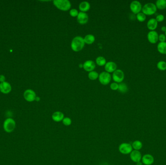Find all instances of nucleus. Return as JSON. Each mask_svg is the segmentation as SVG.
I'll return each mask as SVG.
<instances>
[{
  "label": "nucleus",
  "mask_w": 166,
  "mask_h": 165,
  "mask_svg": "<svg viewBox=\"0 0 166 165\" xmlns=\"http://www.w3.org/2000/svg\"><path fill=\"white\" fill-rule=\"evenodd\" d=\"M165 35H166V32H165Z\"/></svg>",
  "instance_id": "4c0bfd02"
},
{
  "label": "nucleus",
  "mask_w": 166,
  "mask_h": 165,
  "mask_svg": "<svg viewBox=\"0 0 166 165\" xmlns=\"http://www.w3.org/2000/svg\"><path fill=\"white\" fill-rule=\"evenodd\" d=\"M137 165H142L141 163V162H138L137 163Z\"/></svg>",
  "instance_id": "e433bc0d"
},
{
  "label": "nucleus",
  "mask_w": 166,
  "mask_h": 165,
  "mask_svg": "<svg viewBox=\"0 0 166 165\" xmlns=\"http://www.w3.org/2000/svg\"><path fill=\"white\" fill-rule=\"evenodd\" d=\"M117 66L116 63L113 62H107L104 68L105 71L107 73H113L114 71L117 70Z\"/></svg>",
  "instance_id": "4468645a"
},
{
  "label": "nucleus",
  "mask_w": 166,
  "mask_h": 165,
  "mask_svg": "<svg viewBox=\"0 0 166 165\" xmlns=\"http://www.w3.org/2000/svg\"><path fill=\"white\" fill-rule=\"evenodd\" d=\"M112 78L116 83H121L124 79V73L120 69H117L113 73Z\"/></svg>",
  "instance_id": "0eeeda50"
},
{
  "label": "nucleus",
  "mask_w": 166,
  "mask_h": 165,
  "mask_svg": "<svg viewBox=\"0 0 166 165\" xmlns=\"http://www.w3.org/2000/svg\"><path fill=\"white\" fill-rule=\"evenodd\" d=\"M53 3L54 6L61 11H68L71 7V3L68 0H54Z\"/></svg>",
  "instance_id": "f03ea898"
},
{
  "label": "nucleus",
  "mask_w": 166,
  "mask_h": 165,
  "mask_svg": "<svg viewBox=\"0 0 166 165\" xmlns=\"http://www.w3.org/2000/svg\"><path fill=\"white\" fill-rule=\"evenodd\" d=\"M16 122L11 118H8L5 120L3 124V128L4 131L7 133L12 132L16 128Z\"/></svg>",
  "instance_id": "7ed1b4c3"
},
{
  "label": "nucleus",
  "mask_w": 166,
  "mask_h": 165,
  "mask_svg": "<svg viewBox=\"0 0 166 165\" xmlns=\"http://www.w3.org/2000/svg\"><path fill=\"white\" fill-rule=\"evenodd\" d=\"M99 74L97 72L95 71H91L88 73V77L89 79L92 81H94L99 78Z\"/></svg>",
  "instance_id": "a878e982"
},
{
  "label": "nucleus",
  "mask_w": 166,
  "mask_h": 165,
  "mask_svg": "<svg viewBox=\"0 0 166 165\" xmlns=\"http://www.w3.org/2000/svg\"><path fill=\"white\" fill-rule=\"evenodd\" d=\"M119 150L122 154H128L132 152L133 148L130 144L123 143L119 146Z\"/></svg>",
  "instance_id": "423d86ee"
},
{
  "label": "nucleus",
  "mask_w": 166,
  "mask_h": 165,
  "mask_svg": "<svg viewBox=\"0 0 166 165\" xmlns=\"http://www.w3.org/2000/svg\"><path fill=\"white\" fill-rule=\"evenodd\" d=\"M130 159L134 162H138L141 159V154L138 151H133L130 153Z\"/></svg>",
  "instance_id": "2eb2a0df"
},
{
  "label": "nucleus",
  "mask_w": 166,
  "mask_h": 165,
  "mask_svg": "<svg viewBox=\"0 0 166 165\" xmlns=\"http://www.w3.org/2000/svg\"><path fill=\"white\" fill-rule=\"evenodd\" d=\"M6 79V78L4 76L0 75V81L1 82H4Z\"/></svg>",
  "instance_id": "72a5a7b5"
},
{
  "label": "nucleus",
  "mask_w": 166,
  "mask_h": 165,
  "mask_svg": "<svg viewBox=\"0 0 166 165\" xmlns=\"http://www.w3.org/2000/svg\"><path fill=\"white\" fill-rule=\"evenodd\" d=\"M79 8L81 12L86 13L91 8V5L88 1H82L79 4Z\"/></svg>",
  "instance_id": "6ab92c4d"
},
{
  "label": "nucleus",
  "mask_w": 166,
  "mask_h": 165,
  "mask_svg": "<svg viewBox=\"0 0 166 165\" xmlns=\"http://www.w3.org/2000/svg\"><path fill=\"white\" fill-rule=\"evenodd\" d=\"M39 100H40V98H39V97H37L36 98L35 100L37 101H39Z\"/></svg>",
  "instance_id": "c9c22d12"
},
{
  "label": "nucleus",
  "mask_w": 166,
  "mask_h": 165,
  "mask_svg": "<svg viewBox=\"0 0 166 165\" xmlns=\"http://www.w3.org/2000/svg\"><path fill=\"white\" fill-rule=\"evenodd\" d=\"M157 67L161 71H165L166 70V62L163 61H160L157 63Z\"/></svg>",
  "instance_id": "bb28decb"
},
{
  "label": "nucleus",
  "mask_w": 166,
  "mask_h": 165,
  "mask_svg": "<svg viewBox=\"0 0 166 165\" xmlns=\"http://www.w3.org/2000/svg\"><path fill=\"white\" fill-rule=\"evenodd\" d=\"M157 48L159 53L162 54H166V42H160L157 46Z\"/></svg>",
  "instance_id": "aec40b11"
},
{
  "label": "nucleus",
  "mask_w": 166,
  "mask_h": 165,
  "mask_svg": "<svg viewBox=\"0 0 166 165\" xmlns=\"http://www.w3.org/2000/svg\"><path fill=\"white\" fill-rule=\"evenodd\" d=\"M85 45L84 38L81 36H76L72 39L71 43V48L75 52L81 51Z\"/></svg>",
  "instance_id": "f257e3e1"
},
{
  "label": "nucleus",
  "mask_w": 166,
  "mask_h": 165,
  "mask_svg": "<svg viewBox=\"0 0 166 165\" xmlns=\"http://www.w3.org/2000/svg\"><path fill=\"white\" fill-rule=\"evenodd\" d=\"M130 8L131 11L134 14H138L141 11L142 7L141 3L139 1H134L131 3L130 6Z\"/></svg>",
  "instance_id": "6e6552de"
},
{
  "label": "nucleus",
  "mask_w": 166,
  "mask_h": 165,
  "mask_svg": "<svg viewBox=\"0 0 166 165\" xmlns=\"http://www.w3.org/2000/svg\"><path fill=\"white\" fill-rule=\"evenodd\" d=\"M157 11V8L154 3H148L145 4L142 8V11L145 15H154Z\"/></svg>",
  "instance_id": "20e7f679"
},
{
  "label": "nucleus",
  "mask_w": 166,
  "mask_h": 165,
  "mask_svg": "<svg viewBox=\"0 0 166 165\" xmlns=\"http://www.w3.org/2000/svg\"><path fill=\"white\" fill-rule=\"evenodd\" d=\"M51 118L53 121L55 122H58L62 121L64 118V114L62 112L57 111L54 112L51 116Z\"/></svg>",
  "instance_id": "dca6fc26"
},
{
  "label": "nucleus",
  "mask_w": 166,
  "mask_h": 165,
  "mask_svg": "<svg viewBox=\"0 0 166 165\" xmlns=\"http://www.w3.org/2000/svg\"><path fill=\"white\" fill-rule=\"evenodd\" d=\"M11 85L8 82L4 81L0 84V91L3 94H7L11 92Z\"/></svg>",
  "instance_id": "ddd939ff"
},
{
  "label": "nucleus",
  "mask_w": 166,
  "mask_h": 165,
  "mask_svg": "<svg viewBox=\"0 0 166 165\" xmlns=\"http://www.w3.org/2000/svg\"><path fill=\"white\" fill-rule=\"evenodd\" d=\"M77 20L79 24L82 25L86 24L88 21V14L85 12H79L78 16L77 17Z\"/></svg>",
  "instance_id": "9b49d317"
},
{
  "label": "nucleus",
  "mask_w": 166,
  "mask_h": 165,
  "mask_svg": "<svg viewBox=\"0 0 166 165\" xmlns=\"http://www.w3.org/2000/svg\"><path fill=\"white\" fill-rule=\"evenodd\" d=\"M155 6L157 9H164L166 8V0H157L156 1Z\"/></svg>",
  "instance_id": "4be33fe9"
},
{
  "label": "nucleus",
  "mask_w": 166,
  "mask_h": 165,
  "mask_svg": "<svg viewBox=\"0 0 166 165\" xmlns=\"http://www.w3.org/2000/svg\"><path fill=\"white\" fill-rule=\"evenodd\" d=\"M79 12L76 9H72L70 11V15L72 17H77Z\"/></svg>",
  "instance_id": "c756f323"
},
{
  "label": "nucleus",
  "mask_w": 166,
  "mask_h": 165,
  "mask_svg": "<svg viewBox=\"0 0 166 165\" xmlns=\"http://www.w3.org/2000/svg\"><path fill=\"white\" fill-rule=\"evenodd\" d=\"M132 146L135 150L138 151L142 147V143L139 141H136L133 143Z\"/></svg>",
  "instance_id": "393cba45"
},
{
  "label": "nucleus",
  "mask_w": 166,
  "mask_h": 165,
  "mask_svg": "<svg viewBox=\"0 0 166 165\" xmlns=\"http://www.w3.org/2000/svg\"><path fill=\"white\" fill-rule=\"evenodd\" d=\"M142 162L146 165H151L154 163V159L153 156L151 154H145L143 156L142 159Z\"/></svg>",
  "instance_id": "a211bd4d"
},
{
  "label": "nucleus",
  "mask_w": 166,
  "mask_h": 165,
  "mask_svg": "<svg viewBox=\"0 0 166 165\" xmlns=\"http://www.w3.org/2000/svg\"><path fill=\"white\" fill-rule=\"evenodd\" d=\"M128 90V88L127 85L125 83L121 82L119 84L117 90L120 93L125 94V93H127Z\"/></svg>",
  "instance_id": "5701e85b"
},
{
  "label": "nucleus",
  "mask_w": 166,
  "mask_h": 165,
  "mask_svg": "<svg viewBox=\"0 0 166 165\" xmlns=\"http://www.w3.org/2000/svg\"><path fill=\"white\" fill-rule=\"evenodd\" d=\"M164 19H165V17L162 14H159V15H157V17H156V18H155V19L157 20V22H162L164 20Z\"/></svg>",
  "instance_id": "7c9ffc66"
},
{
  "label": "nucleus",
  "mask_w": 166,
  "mask_h": 165,
  "mask_svg": "<svg viewBox=\"0 0 166 165\" xmlns=\"http://www.w3.org/2000/svg\"><path fill=\"white\" fill-rule=\"evenodd\" d=\"M166 40V36L164 34H160L158 36V40L160 41V42H164Z\"/></svg>",
  "instance_id": "473e14b6"
},
{
  "label": "nucleus",
  "mask_w": 166,
  "mask_h": 165,
  "mask_svg": "<svg viewBox=\"0 0 166 165\" xmlns=\"http://www.w3.org/2000/svg\"><path fill=\"white\" fill-rule=\"evenodd\" d=\"M161 31H162V32H166V26H162V27H161Z\"/></svg>",
  "instance_id": "f704fd0d"
},
{
  "label": "nucleus",
  "mask_w": 166,
  "mask_h": 165,
  "mask_svg": "<svg viewBox=\"0 0 166 165\" xmlns=\"http://www.w3.org/2000/svg\"><path fill=\"white\" fill-rule=\"evenodd\" d=\"M84 41L85 44L88 45H91L93 44L95 40V37L92 35H86L85 37L84 38Z\"/></svg>",
  "instance_id": "412c9836"
},
{
  "label": "nucleus",
  "mask_w": 166,
  "mask_h": 165,
  "mask_svg": "<svg viewBox=\"0 0 166 165\" xmlns=\"http://www.w3.org/2000/svg\"><path fill=\"white\" fill-rule=\"evenodd\" d=\"M99 79L100 83L104 85H107L110 82L111 79L110 74L107 72L101 73L99 76Z\"/></svg>",
  "instance_id": "39448f33"
},
{
  "label": "nucleus",
  "mask_w": 166,
  "mask_h": 165,
  "mask_svg": "<svg viewBox=\"0 0 166 165\" xmlns=\"http://www.w3.org/2000/svg\"><path fill=\"white\" fill-rule=\"evenodd\" d=\"M95 67H96L95 63L92 60L86 61L83 64V68L84 70L89 72L91 71H94Z\"/></svg>",
  "instance_id": "f8f14e48"
},
{
  "label": "nucleus",
  "mask_w": 166,
  "mask_h": 165,
  "mask_svg": "<svg viewBox=\"0 0 166 165\" xmlns=\"http://www.w3.org/2000/svg\"><path fill=\"white\" fill-rule=\"evenodd\" d=\"M96 62L97 64L100 66H105L107 63L106 60L103 56L98 57L97 58H96Z\"/></svg>",
  "instance_id": "b1692460"
},
{
  "label": "nucleus",
  "mask_w": 166,
  "mask_h": 165,
  "mask_svg": "<svg viewBox=\"0 0 166 165\" xmlns=\"http://www.w3.org/2000/svg\"><path fill=\"white\" fill-rule=\"evenodd\" d=\"M118 87H119V84L116 82H113L111 84L110 88L111 89V90H113V91L117 90Z\"/></svg>",
  "instance_id": "2f4dec72"
},
{
  "label": "nucleus",
  "mask_w": 166,
  "mask_h": 165,
  "mask_svg": "<svg viewBox=\"0 0 166 165\" xmlns=\"http://www.w3.org/2000/svg\"><path fill=\"white\" fill-rule=\"evenodd\" d=\"M158 34L155 31H151L147 35V38L149 42L151 44H155L158 41Z\"/></svg>",
  "instance_id": "9d476101"
},
{
  "label": "nucleus",
  "mask_w": 166,
  "mask_h": 165,
  "mask_svg": "<svg viewBox=\"0 0 166 165\" xmlns=\"http://www.w3.org/2000/svg\"><path fill=\"white\" fill-rule=\"evenodd\" d=\"M72 120L69 117H64L62 120V123L65 126H70L72 124Z\"/></svg>",
  "instance_id": "c85d7f7f"
},
{
  "label": "nucleus",
  "mask_w": 166,
  "mask_h": 165,
  "mask_svg": "<svg viewBox=\"0 0 166 165\" xmlns=\"http://www.w3.org/2000/svg\"><path fill=\"white\" fill-rule=\"evenodd\" d=\"M136 18L138 21L139 22H144L146 20V16L143 14L142 12H140L139 13L136 14Z\"/></svg>",
  "instance_id": "cd10ccee"
},
{
  "label": "nucleus",
  "mask_w": 166,
  "mask_h": 165,
  "mask_svg": "<svg viewBox=\"0 0 166 165\" xmlns=\"http://www.w3.org/2000/svg\"><path fill=\"white\" fill-rule=\"evenodd\" d=\"M147 26L148 29L151 31H154L157 27L158 22H157L155 19L152 18L148 20Z\"/></svg>",
  "instance_id": "f3484780"
},
{
  "label": "nucleus",
  "mask_w": 166,
  "mask_h": 165,
  "mask_svg": "<svg viewBox=\"0 0 166 165\" xmlns=\"http://www.w3.org/2000/svg\"><path fill=\"white\" fill-rule=\"evenodd\" d=\"M24 98L28 102H33L37 97L35 92L31 89L26 90L24 93Z\"/></svg>",
  "instance_id": "1a4fd4ad"
}]
</instances>
